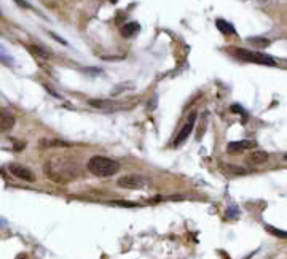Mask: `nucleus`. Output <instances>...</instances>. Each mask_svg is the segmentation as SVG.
Returning <instances> with one entry per match:
<instances>
[{
    "instance_id": "1",
    "label": "nucleus",
    "mask_w": 287,
    "mask_h": 259,
    "mask_svg": "<svg viewBox=\"0 0 287 259\" xmlns=\"http://www.w3.org/2000/svg\"><path fill=\"white\" fill-rule=\"evenodd\" d=\"M45 174L56 183H67L80 175V169L74 161L67 158H51L45 164Z\"/></svg>"
},
{
    "instance_id": "10",
    "label": "nucleus",
    "mask_w": 287,
    "mask_h": 259,
    "mask_svg": "<svg viewBox=\"0 0 287 259\" xmlns=\"http://www.w3.org/2000/svg\"><path fill=\"white\" fill-rule=\"evenodd\" d=\"M139 29H141V25H139L137 22H128V24H125V25H121L120 33H121V37L131 38V37H134L136 33L139 32Z\"/></svg>"
},
{
    "instance_id": "13",
    "label": "nucleus",
    "mask_w": 287,
    "mask_h": 259,
    "mask_svg": "<svg viewBox=\"0 0 287 259\" xmlns=\"http://www.w3.org/2000/svg\"><path fill=\"white\" fill-rule=\"evenodd\" d=\"M222 169L227 172V174H233V175H244V174H247L246 169L238 167V166H233V164H222Z\"/></svg>"
},
{
    "instance_id": "15",
    "label": "nucleus",
    "mask_w": 287,
    "mask_h": 259,
    "mask_svg": "<svg viewBox=\"0 0 287 259\" xmlns=\"http://www.w3.org/2000/svg\"><path fill=\"white\" fill-rule=\"evenodd\" d=\"M266 231L268 232H271V234H274L276 237H281V239H287V232L284 231H279V229H274L271 226H266Z\"/></svg>"
},
{
    "instance_id": "9",
    "label": "nucleus",
    "mask_w": 287,
    "mask_h": 259,
    "mask_svg": "<svg viewBox=\"0 0 287 259\" xmlns=\"http://www.w3.org/2000/svg\"><path fill=\"white\" fill-rule=\"evenodd\" d=\"M16 119L12 113H8L7 110H2V115H0V129H2L4 132H8L10 129L15 126Z\"/></svg>"
},
{
    "instance_id": "5",
    "label": "nucleus",
    "mask_w": 287,
    "mask_h": 259,
    "mask_svg": "<svg viewBox=\"0 0 287 259\" xmlns=\"http://www.w3.org/2000/svg\"><path fill=\"white\" fill-rule=\"evenodd\" d=\"M196 116H198L196 113L190 115V118L187 119V123L184 124V127L180 129V132L177 134L176 140H174V145H176V146H179V145L184 143V142L188 139V135L193 132V127H195V123H196Z\"/></svg>"
},
{
    "instance_id": "12",
    "label": "nucleus",
    "mask_w": 287,
    "mask_h": 259,
    "mask_svg": "<svg viewBox=\"0 0 287 259\" xmlns=\"http://www.w3.org/2000/svg\"><path fill=\"white\" fill-rule=\"evenodd\" d=\"M29 51L32 53V56H36L37 59H42V60H48L50 59V53L47 49H43L42 46H37V45H29L28 46Z\"/></svg>"
},
{
    "instance_id": "16",
    "label": "nucleus",
    "mask_w": 287,
    "mask_h": 259,
    "mask_svg": "<svg viewBox=\"0 0 287 259\" xmlns=\"http://www.w3.org/2000/svg\"><path fill=\"white\" fill-rule=\"evenodd\" d=\"M16 3H18L20 6H23V8H31V5L26 2V0H15Z\"/></svg>"
},
{
    "instance_id": "11",
    "label": "nucleus",
    "mask_w": 287,
    "mask_h": 259,
    "mask_svg": "<svg viewBox=\"0 0 287 259\" xmlns=\"http://www.w3.org/2000/svg\"><path fill=\"white\" fill-rule=\"evenodd\" d=\"M215 25H217V29H219V30L223 33V35H236V30H234L233 24H230L228 21L217 19V21H215Z\"/></svg>"
},
{
    "instance_id": "8",
    "label": "nucleus",
    "mask_w": 287,
    "mask_h": 259,
    "mask_svg": "<svg viewBox=\"0 0 287 259\" xmlns=\"http://www.w3.org/2000/svg\"><path fill=\"white\" fill-rule=\"evenodd\" d=\"M269 159V154L266 151H262V150H255L249 154L247 158V162L252 164V166H262L266 161Z\"/></svg>"
},
{
    "instance_id": "17",
    "label": "nucleus",
    "mask_w": 287,
    "mask_h": 259,
    "mask_svg": "<svg viewBox=\"0 0 287 259\" xmlns=\"http://www.w3.org/2000/svg\"><path fill=\"white\" fill-rule=\"evenodd\" d=\"M112 205H123V207H134V204H131V202H110Z\"/></svg>"
},
{
    "instance_id": "3",
    "label": "nucleus",
    "mask_w": 287,
    "mask_h": 259,
    "mask_svg": "<svg viewBox=\"0 0 287 259\" xmlns=\"http://www.w3.org/2000/svg\"><path fill=\"white\" fill-rule=\"evenodd\" d=\"M233 54L241 60H246V62L260 64V65H271V67L276 65V60L271 56L257 53V51H250V49H244V48H234Z\"/></svg>"
},
{
    "instance_id": "4",
    "label": "nucleus",
    "mask_w": 287,
    "mask_h": 259,
    "mask_svg": "<svg viewBox=\"0 0 287 259\" xmlns=\"http://www.w3.org/2000/svg\"><path fill=\"white\" fill-rule=\"evenodd\" d=\"M117 185L123 189H142L147 186V180L142 175L131 174V175H125V177L118 178Z\"/></svg>"
},
{
    "instance_id": "7",
    "label": "nucleus",
    "mask_w": 287,
    "mask_h": 259,
    "mask_svg": "<svg viewBox=\"0 0 287 259\" xmlns=\"http://www.w3.org/2000/svg\"><path fill=\"white\" fill-rule=\"evenodd\" d=\"M255 146H257V143L254 140H239V142L228 143L227 151L230 154H238V153H242V151H247L250 148H255Z\"/></svg>"
},
{
    "instance_id": "2",
    "label": "nucleus",
    "mask_w": 287,
    "mask_h": 259,
    "mask_svg": "<svg viewBox=\"0 0 287 259\" xmlns=\"http://www.w3.org/2000/svg\"><path fill=\"white\" fill-rule=\"evenodd\" d=\"M88 170L94 177L107 178V177H112L117 174L120 170V164L106 156H93L88 161Z\"/></svg>"
},
{
    "instance_id": "14",
    "label": "nucleus",
    "mask_w": 287,
    "mask_h": 259,
    "mask_svg": "<svg viewBox=\"0 0 287 259\" xmlns=\"http://www.w3.org/2000/svg\"><path fill=\"white\" fill-rule=\"evenodd\" d=\"M247 41L257 48H268L269 45H271V41H269L268 38H263V37H249Z\"/></svg>"
},
{
    "instance_id": "6",
    "label": "nucleus",
    "mask_w": 287,
    "mask_h": 259,
    "mask_svg": "<svg viewBox=\"0 0 287 259\" xmlns=\"http://www.w3.org/2000/svg\"><path fill=\"white\" fill-rule=\"evenodd\" d=\"M10 172L20 180H24V181H29V183H32V181H36V175L32 174V170L24 167V166H20V164H12L10 167Z\"/></svg>"
},
{
    "instance_id": "18",
    "label": "nucleus",
    "mask_w": 287,
    "mask_h": 259,
    "mask_svg": "<svg viewBox=\"0 0 287 259\" xmlns=\"http://www.w3.org/2000/svg\"><path fill=\"white\" fill-rule=\"evenodd\" d=\"M285 159H287V154H285Z\"/></svg>"
}]
</instances>
